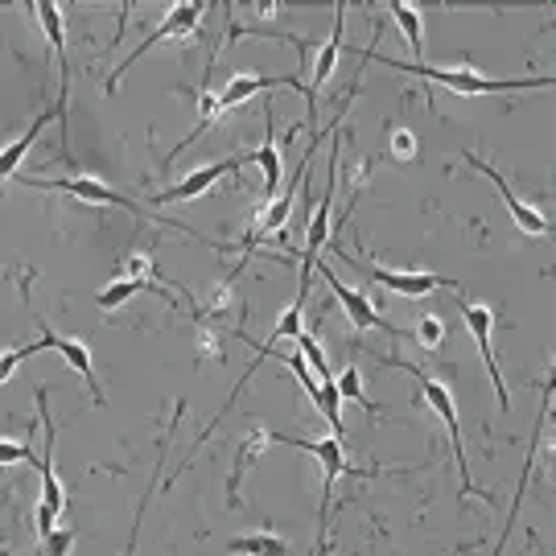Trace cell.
Returning a JSON list of instances; mask_svg holds the SVG:
<instances>
[{
    "instance_id": "7a4b0ae2",
    "label": "cell",
    "mask_w": 556,
    "mask_h": 556,
    "mask_svg": "<svg viewBox=\"0 0 556 556\" xmlns=\"http://www.w3.org/2000/svg\"><path fill=\"white\" fill-rule=\"evenodd\" d=\"M388 367H400V371H408V376L420 383L425 404H429V408L441 417V425L450 429V445H454V462H457V475H462V491H466V495H482V491L475 486V478H470V462H466V445H462V420H457V404H454L450 383H441V379H433L425 367H417V363H404V358H388Z\"/></svg>"
},
{
    "instance_id": "7402d4cb",
    "label": "cell",
    "mask_w": 556,
    "mask_h": 556,
    "mask_svg": "<svg viewBox=\"0 0 556 556\" xmlns=\"http://www.w3.org/2000/svg\"><path fill=\"white\" fill-rule=\"evenodd\" d=\"M388 9H392L400 34L408 38V46L417 50V62H420V50H425V21H420V9H417V4H408V0H392Z\"/></svg>"
},
{
    "instance_id": "277c9868",
    "label": "cell",
    "mask_w": 556,
    "mask_h": 556,
    "mask_svg": "<svg viewBox=\"0 0 556 556\" xmlns=\"http://www.w3.org/2000/svg\"><path fill=\"white\" fill-rule=\"evenodd\" d=\"M264 441H280V445H298V450H305V454L318 457V466H321L318 548H321V536H326V523H330V498H334V482H338V475H355V470H346V450H342V441H338V438L305 441V438H285V433H264ZM358 475L371 478L376 470H358Z\"/></svg>"
},
{
    "instance_id": "3957f363",
    "label": "cell",
    "mask_w": 556,
    "mask_h": 556,
    "mask_svg": "<svg viewBox=\"0 0 556 556\" xmlns=\"http://www.w3.org/2000/svg\"><path fill=\"white\" fill-rule=\"evenodd\" d=\"M38 417H41V433H46V450L38 457V470H41V503H38V540H46L54 532V523L66 511V491H62L59 475H54V438H59V425L50 417L46 408V388H38Z\"/></svg>"
},
{
    "instance_id": "cb8c5ba5",
    "label": "cell",
    "mask_w": 556,
    "mask_h": 556,
    "mask_svg": "<svg viewBox=\"0 0 556 556\" xmlns=\"http://www.w3.org/2000/svg\"><path fill=\"white\" fill-rule=\"evenodd\" d=\"M334 388H338V396H342V404H346V400H351V404H363L367 417H376V404L363 392V371H358V367H342V376L334 379Z\"/></svg>"
},
{
    "instance_id": "44dd1931",
    "label": "cell",
    "mask_w": 556,
    "mask_h": 556,
    "mask_svg": "<svg viewBox=\"0 0 556 556\" xmlns=\"http://www.w3.org/2000/svg\"><path fill=\"white\" fill-rule=\"evenodd\" d=\"M227 553L236 556H285L289 553V544L285 536H273V532H252V536H236L227 544Z\"/></svg>"
},
{
    "instance_id": "8fae6325",
    "label": "cell",
    "mask_w": 556,
    "mask_h": 556,
    "mask_svg": "<svg viewBox=\"0 0 556 556\" xmlns=\"http://www.w3.org/2000/svg\"><path fill=\"white\" fill-rule=\"evenodd\" d=\"M29 9L38 13L41 29H46V38H50L54 54H59L62 83H59V100H54V119H59L62 140H66V96H71V59H66V25H62V9H59V4H50V0H38V4H29Z\"/></svg>"
},
{
    "instance_id": "603a6c76",
    "label": "cell",
    "mask_w": 556,
    "mask_h": 556,
    "mask_svg": "<svg viewBox=\"0 0 556 556\" xmlns=\"http://www.w3.org/2000/svg\"><path fill=\"white\" fill-rule=\"evenodd\" d=\"M293 342H298V355L305 358V363H309V371H314V379H318V383H326V379H334V371H330V363H326V351L318 346V338L309 334V330H301V334L293 338Z\"/></svg>"
},
{
    "instance_id": "d4e9b609",
    "label": "cell",
    "mask_w": 556,
    "mask_h": 556,
    "mask_svg": "<svg viewBox=\"0 0 556 556\" xmlns=\"http://www.w3.org/2000/svg\"><path fill=\"white\" fill-rule=\"evenodd\" d=\"M38 351H46V342H25V346H9V351H0V383H9V379L17 376V367L25 358H34Z\"/></svg>"
},
{
    "instance_id": "83f0119b",
    "label": "cell",
    "mask_w": 556,
    "mask_h": 556,
    "mask_svg": "<svg viewBox=\"0 0 556 556\" xmlns=\"http://www.w3.org/2000/svg\"><path fill=\"white\" fill-rule=\"evenodd\" d=\"M388 149H392V157L396 161H417V132H408V128H392V140H388Z\"/></svg>"
},
{
    "instance_id": "6da1fadb",
    "label": "cell",
    "mask_w": 556,
    "mask_h": 556,
    "mask_svg": "<svg viewBox=\"0 0 556 556\" xmlns=\"http://www.w3.org/2000/svg\"><path fill=\"white\" fill-rule=\"evenodd\" d=\"M358 59H371V62H383V66H392V71H408V75H420V79L438 83V87H450L457 96H507V91H553L556 79L553 75H536V79H486V75H478L475 66H454V71H445V66H429V62H400V59H388V54H379V50H355Z\"/></svg>"
},
{
    "instance_id": "ffe728a7",
    "label": "cell",
    "mask_w": 556,
    "mask_h": 556,
    "mask_svg": "<svg viewBox=\"0 0 556 556\" xmlns=\"http://www.w3.org/2000/svg\"><path fill=\"white\" fill-rule=\"evenodd\" d=\"M153 285L149 280H132V277H116L112 285H103L100 293H96V305H100L103 314H112V309H119L124 301H132L137 293H149Z\"/></svg>"
},
{
    "instance_id": "30bf717a",
    "label": "cell",
    "mask_w": 556,
    "mask_h": 556,
    "mask_svg": "<svg viewBox=\"0 0 556 556\" xmlns=\"http://www.w3.org/2000/svg\"><path fill=\"white\" fill-rule=\"evenodd\" d=\"M41 330V342H46V351H59L66 363H71V371H79L87 379V392H91V404L103 408V392H100V379H96V358H91V346L83 342V338H71V334H59V330H50V321L34 314Z\"/></svg>"
},
{
    "instance_id": "2e32d148",
    "label": "cell",
    "mask_w": 556,
    "mask_h": 556,
    "mask_svg": "<svg viewBox=\"0 0 556 556\" xmlns=\"http://www.w3.org/2000/svg\"><path fill=\"white\" fill-rule=\"evenodd\" d=\"M342 17H346V4H334V34H330V41H321V50L314 54V71H309V96L318 100V91L330 83V75H334L338 66V54H342Z\"/></svg>"
},
{
    "instance_id": "8992f818",
    "label": "cell",
    "mask_w": 556,
    "mask_h": 556,
    "mask_svg": "<svg viewBox=\"0 0 556 556\" xmlns=\"http://www.w3.org/2000/svg\"><path fill=\"white\" fill-rule=\"evenodd\" d=\"M21 178V174H17ZM25 186H38V190H59V194H71V199H79V202H100V206H119V211H132L137 219H149L153 211H144V206H137V202L128 199V194H119V190H112L108 181L100 178H54V181H46V178H21ZM153 219H161V215H153ZM169 223V219H165Z\"/></svg>"
},
{
    "instance_id": "ba28073f",
    "label": "cell",
    "mask_w": 556,
    "mask_h": 556,
    "mask_svg": "<svg viewBox=\"0 0 556 556\" xmlns=\"http://www.w3.org/2000/svg\"><path fill=\"white\" fill-rule=\"evenodd\" d=\"M273 87H293V91H301L305 96V103H309V124H314V132H318V100L309 96V87L298 79V75H236V79L223 87L219 96V108L223 112H231V108H239L243 100H252V96H264V91H273Z\"/></svg>"
},
{
    "instance_id": "f546056e",
    "label": "cell",
    "mask_w": 556,
    "mask_h": 556,
    "mask_svg": "<svg viewBox=\"0 0 556 556\" xmlns=\"http://www.w3.org/2000/svg\"><path fill=\"white\" fill-rule=\"evenodd\" d=\"M305 326H301V305H289L285 314H280V321L273 326V342H285V338H298Z\"/></svg>"
},
{
    "instance_id": "52a82bcc",
    "label": "cell",
    "mask_w": 556,
    "mask_h": 556,
    "mask_svg": "<svg viewBox=\"0 0 556 556\" xmlns=\"http://www.w3.org/2000/svg\"><path fill=\"white\" fill-rule=\"evenodd\" d=\"M202 13H206V4H199V0H181V4H169L165 21H161L157 29H153V34L140 41L137 50H132V54H128V59H124L116 71H112V79H108V91H116V83L128 75V66H132L137 59H144L153 46H161L165 38H186V34H190V29H194V25L202 21Z\"/></svg>"
},
{
    "instance_id": "1f68e13d",
    "label": "cell",
    "mask_w": 556,
    "mask_h": 556,
    "mask_svg": "<svg viewBox=\"0 0 556 556\" xmlns=\"http://www.w3.org/2000/svg\"><path fill=\"white\" fill-rule=\"evenodd\" d=\"M243 34H252V38H273L268 29H243L239 21H231V38H243ZM277 41H293L298 54H305V38H298V34H277Z\"/></svg>"
},
{
    "instance_id": "d6986e66",
    "label": "cell",
    "mask_w": 556,
    "mask_h": 556,
    "mask_svg": "<svg viewBox=\"0 0 556 556\" xmlns=\"http://www.w3.org/2000/svg\"><path fill=\"white\" fill-rule=\"evenodd\" d=\"M181 413H186V404H178V413H174V420H169V433L161 438V454H157V466H153V478H149V486H144V498L137 503V519H132V532H128V548H124V556H137V536H140V523H144V507L153 503V486H157V470L165 466V454H169V438L178 433V420Z\"/></svg>"
},
{
    "instance_id": "9a60e30c",
    "label": "cell",
    "mask_w": 556,
    "mask_h": 556,
    "mask_svg": "<svg viewBox=\"0 0 556 556\" xmlns=\"http://www.w3.org/2000/svg\"><path fill=\"white\" fill-rule=\"evenodd\" d=\"M50 119H54V108H46L41 116L29 119V128L21 132V140H9V144L0 149V190H4V181L17 178V174H21V161H25V153L34 149V140L41 137V128H46Z\"/></svg>"
},
{
    "instance_id": "e0dca14e",
    "label": "cell",
    "mask_w": 556,
    "mask_h": 556,
    "mask_svg": "<svg viewBox=\"0 0 556 556\" xmlns=\"http://www.w3.org/2000/svg\"><path fill=\"white\" fill-rule=\"evenodd\" d=\"M256 161H260V169H264V194L273 202V194L280 190L285 165H280V149H277V116H273L268 103H264V144L256 149Z\"/></svg>"
},
{
    "instance_id": "4fadbf2b",
    "label": "cell",
    "mask_w": 556,
    "mask_h": 556,
    "mask_svg": "<svg viewBox=\"0 0 556 556\" xmlns=\"http://www.w3.org/2000/svg\"><path fill=\"white\" fill-rule=\"evenodd\" d=\"M462 318L470 326V338L478 342V351H482V363H486V376L495 383V396H498V413H507L511 404H507V383L498 376V363H495V351H491V330H495V314H491V305H482V301H462Z\"/></svg>"
},
{
    "instance_id": "4dcf8cb0",
    "label": "cell",
    "mask_w": 556,
    "mask_h": 556,
    "mask_svg": "<svg viewBox=\"0 0 556 556\" xmlns=\"http://www.w3.org/2000/svg\"><path fill=\"white\" fill-rule=\"evenodd\" d=\"M41 544H46V556H71V548H75V532L54 528V532L41 540Z\"/></svg>"
},
{
    "instance_id": "5b68a950",
    "label": "cell",
    "mask_w": 556,
    "mask_h": 556,
    "mask_svg": "<svg viewBox=\"0 0 556 556\" xmlns=\"http://www.w3.org/2000/svg\"><path fill=\"white\" fill-rule=\"evenodd\" d=\"M338 256L346 260L355 273H367V280H376L383 289H392L400 298H429V293H441V289H454V280L438 277V273H404V268H383V264H371V260L363 256H351L346 248H338Z\"/></svg>"
},
{
    "instance_id": "f1b7e54d",
    "label": "cell",
    "mask_w": 556,
    "mask_h": 556,
    "mask_svg": "<svg viewBox=\"0 0 556 556\" xmlns=\"http://www.w3.org/2000/svg\"><path fill=\"white\" fill-rule=\"evenodd\" d=\"M17 462H34V466H38V454H34L25 441L0 438V466H17Z\"/></svg>"
},
{
    "instance_id": "9c48e42d",
    "label": "cell",
    "mask_w": 556,
    "mask_h": 556,
    "mask_svg": "<svg viewBox=\"0 0 556 556\" xmlns=\"http://www.w3.org/2000/svg\"><path fill=\"white\" fill-rule=\"evenodd\" d=\"M256 161V153H239V157H227V161H211V165H199L194 174H186V178L178 181V186H169V190H161V194H153V199L144 202V206H169V202H190V199H202L211 186L219 178H227V174H236V169H243V165H252Z\"/></svg>"
},
{
    "instance_id": "ac0fdd59",
    "label": "cell",
    "mask_w": 556,
    "mask_h": 556,
    "mask_svg": "<svg viewBox=\"0 0 556 556\" xmlns=\"http://www.w3.org/2000/svg\"><path fill=\"white\" fill-rule=\"evenodd\" d=\"M219 116H223V108H219V100H215V91H202V96H199V124L186 132V140H178V144H174V153L161 161V169H169V165H174V161H178L190 144H199V140L211 132V124H215Z\"/></svg>"
},
{
    "instance_id": "4316f807",
    "label": "cell",
    "mask_w": 556,
    "mask_h": 556,
    "mask_svg": "<svg viewBox=\"0 0 556 556\" xmlns=\"http://www.w3.org/2000/svg\"><path fill=\"white\" fill-rule=\"evenodd\" d=\"M119 277H132V280H149V285H157V268H153V260L144 256V252H132V256L124 260Z\"/></svg>"
},
{
    "instance_id": "5bb4252c",
    "label": "cell",
    "mask_w": 556,
    "mask_h": 556,
    "mask_svg": "<svg viewBox=\"0 0 556 556\" xmlns=\"http://www.w3.org/2000/svg\"><path fill=\"white\" fill-rule=\"evenodd\" d=\"M462 157L470 161V165H475L478 174H486V178L495 181V190H498V194H503V202H507V211H511V219H516L519 227L528 231V236H548V231H553V219H548L544 211H536V206H528V202H523V199H516V194H511V186L503 181V174H498V169H495V165H491V161H482V157H478V153H470V149H466Z\"/></svg>"
},
{
    "instance_id": "7c38bea8",
    "label": "cell",
    "mask_w": 556,
    "mask_h": 556,
    "mask_svg": "<svg viewBox=\"0 0 556 556\" xmlns=\"http://www.w3.org/2000/svg\"><path fill=\"white\" fill-rule=\"evenodd\" d=\"M318 273H321V280L334 289V298L342 301V309H346V318H351V326H355L358 334H367V330H388V334H396V338H408L400 326H392V321L379 314L376 305H371V298H363L358 289H346V285L338 280V273H330L326 264H318Z\"/></svg>"
},
{
    "instance_id": "484cf974",
    "label": "cell",
    "mask_w": 556,
    "mask_h": 556,
    "mask_svg": "<svg viewBox=\"0 0 556 556\" xmlns=\"http://www.w3.org/2000/svg\"><path fill=\"white\" fill-rule=\"evenodd\" d=\"M413 338H417L425 351H438L441 342H445V321H441L438 314H425V318H417Z\"/></svg>"
}]
</instances>
